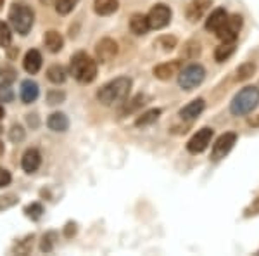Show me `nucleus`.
<instances>
[{"instance_id": "obj_1", "label": "nucleus", "mask_w": 259, "mask_h": 256, "mask_svg": "<svg viewBox=\"0 0 259 256\" xmlns=\"http://www.w3.org/2000/svg\"><path fill=\"white\" fill-rule=\"evenodd\" d=\"M130 90H132V80L128 77H119L109 83H106L97 92V99L104 106H111L114 102H124L130 95Z\"/></svg>"}, {"instance_id": "obj_2", "label": "nucleus", "mask_w": 259, "mask_h": 256, "mask_svg": "<svg viewBox=\"0 0 259 256\" xmlns=\"http://www.w3.org/2000/svg\"><path fill=\"white\" fill-rule=\"evenodd\" d=\"M259 106V89L254 85H247L235 94L230 102V113L233 116H247Z\"/></svg>"}, {"instance_id": "obj_3", "label": "nucleus", "mask_w": 259, "mask_h": 256, "mask_svg": "<svg viewBox=\"0 0 259 256\" xmlns=\"http://www.w3.org/2000/svg\"><path fill=\"white\" fill-rule=\"evenodd\" d=\"M69 71L80 83H90L97 77V62L85 52H78L71 57Z\"/></svg>"}, {"instance_id": "obj_4", "label": "nucleus", "mask_w": 259, "mask_h": 256, "mask_svg": "<svg viewBox=\"0 0 259 256\" xmlns=\"http://www.w3.org/2000/svg\"><path fill=\"white\" fill-rule=\"evenodd\" d=\"M9 19L11 24L19 35H28V31L31 30L33 21H35V14L26 4H12L9 11Z\"/></svg>"}, {"instance_id": "obj_5", "label": "nucleus", "mask_w": 259, "mask_h": 256, "mask_svg": "<svg viewBox=\"0 0 259 256\" xmlns=\"http://www.w3.org/2000/svg\"><path fill=\"white\" fill-rule=\"evenodd\" d=\"M206 78V69L200 64H190L187 68H182L178 73V85L180 89L190 92L194 89H197L200 83Z\"/></svg>"}, {"instance_id": "obj_6", "label": "nucleus", "mask_w": 259, "mask_h": 256, "mask_svg": "<svg viewBox=\"0 0 259 256\" xmlns=\"http://www.w3.org/2000/svg\"><path fill=\"white\" fill-rule=\"evenodd\" d=\"M242 26H244V18L240 14H232V16L228 14L223 26L216 31V36L221 42H237L239 33L242 31Z\"/></svg>"}, {"instance_id": "obj_7", "label": "nucleus", "mask_w": 259, "mask_h": 256, "mask_svg": "<svg viewBox=\"0 0 259 256\" xmlns=\"http://www.w3.org/2000/svg\"><path fill=\"white\" fill-rule=\"evenodd\" d=\"M171 16H173V12H171V9L166 4H156L147 14L150 30H162V28H166L171 23Z\"/></svg>"}, {"instance_id": "obj_8", "label": "nucleus", "mask_w": 259, "mask_h": 256, "mask_svg": "<svg viewBox=\"0 0 259 256\" xmlns=\"http://www.w3.org/2000/svg\"><path fill=\"white\" fill-rule=\"evenodd\" d=\"M237 138L239 137L233 132H227L216 138V142L212 144V151H211L212 161H220V159H223L225 156H228L230 151L233 149V145L237 144Z\"/></svg>"}, {"instance_id": "obj_9", "label": "nucleus", "mask_w": 259, "mask_h": 256, "mask_svg": "<svg viewBox=\"0 0 259 256\" xmlns=\"http://www.w3.org/2000/svg\"><path fill=\"white\" fill-rule=\"evenodd\" d=\"M212 135H214V130L209 128V127H204L200 128L197 133H194V137L187 142V151L192 154H199V153H204L207 148H209L211 140H212Z\"/></svg>"}, {"instance_id": "obj_10", "label": "nucleus", "mask_w": 259, "mask_h": 256, "mask_svg": "<svg viewBox=\"0 0 259 256\" xmlns=\"http://www.w3.org/2000/svg\"><path fill=\"white\" fill-rule=\"evenodd\" d=\"M95 54H97V59L100 62H109L118 54V44L111 39H102L95 47Z\"/></svg>"}, {"instance_id": "obj_11", "label": "nucleus", "mask_w": 259, "mask_h": 256, "mask_svg": "<svg viewBox=\"0 0 259 256\" xmlns=\"http://www.w3.org/2000/svg\"><path fill=\"white\" fill-rule=\"evenodd\" d=\"M180 69H182V61H169V62H162V64L156 66L152 73L157 80L166 82V80H171L173 77H177L180 73Z\"/></svg>"}, {"instance_id": "obj_12", "label": "nucleus", "mask_w": 259, "mask_h": 256, "mask_svg": "<svg viewBox=\"0 0 259 256\" xmlns=\"http://www.w3.org/2000/svg\"><path fill=\"white\" fill-rule=\"evenodd\" d=\"M204 109H206V102H204V99H195V100H192V102L187 104L185 107L180 109L178 116L183 121H192V120L199 118V116L202 115Z\"/></svg>"}, {"instance_id": "obj_13", "label": "nucleus", "mask_w": 259, "mask_h": 256, "mask_svg": "<svg viewBox=\"0 0 259 256\" xmlns=\"http://www.w3.org/2000/svg\"><path fill=\"white\" fill-rule=\"evenodd\" d=\"M211 7V0H192L187 7V18L189 21H199Z\"/></svg>"}, {"instance_id": "obj_14", "label": "nucleus", "mask_w": 259, "mask_h": 256, "mask_svg": "<svg viewBox=\"0 0 259 256\" xmlns=\"http://www.w3.org/2000/svg\"><path fill=\"white\" fill-rule=\"evenodd\" d=\"M227 18H228V12L225 11L223 7H218V9H214L209 16H207V19H206V30L216 33L221 26H223V23L227 21Z\"/></svg>"}, {"instance_id": "obj_15", "label": "nucleus", "mask_w": 259, "mask_h": 256, "mask_svg": "<svg viewBox=\"0 0 259 256\" xmlns=\"http://www.w3.org/2000/svg\"><path fill=\"white\" fill-rule=\"evenodd\" d=\"M40 163H41V156L40 153L36 149H28L26 153H24L23 156V170L26 171V173H33V171H36L40 168Z\"/></svg>"}, {"instance_id": "obj_16", "label": "nucleus", "mask_w": 259, "mask_h": 256, "mask_svg": "<svg viewBox=\"0 0 259 256\" xmlns=\"http://www.w3.org/2000/svg\"><path fill=\"white\" fill-rule=\"evenodd\" d=\"M38 85H36L35 82H31V80H24L23 83H21V100H23L24 104H31L35 102L36 97H38Z\"/></svg>"}, {"instance_id": "obj_17", "label": "nucleus", "mask_w": 259, "mask_h": 256, "mask_svg": "<svg viewBox=\"0 0 259 256\" xmlns=\"http://www.w3.org/2000/svg\"><path fill=\"white\" fill-rule=\"evenodd\" d=\"M23 64H24V69H26L30 75L38 73L41 68V56H40L38 50H30V52L24 56Z\"/></svg>"}, {"instance_id": "obj_18", "label": "nucleus", "mask_w": 259, "mask_h": 256, "mask_svg": "<svg viewBox=\"0 0 259 256\" xmlns=\"http://www.w3.org/2000/svg\"><path fill=\"white\" fill-rule=\"evenodd\" d=\"M130 30L135 33V35H145V33L150 30L147 16H144V14H133L132 19H130Z\"/></svg>"}, {"instance_id": "obj_19", "label": "nucleus", "mask_w": 259, "mask_h": 256, "mask_svg": "<svg viewBox=\"0 0 259 256\" xmlns=\"http://www.w3.org/2000/svg\"><path fill=\"white\" fill-rule=\"evenodd\" d=\"M44 42H45V47H47L50 52H54V54L59 52V50L64 47V39L61 36V33H57L54 30L45 33Z\"/></svg>"}, {"instance_id": "obj_20", "label": "nucleus", "mask_w": 259, "mask_h": 256, "mask_svg": "<svg viewBox=\"0 0 259 256\" xmlns=\"http://www.w3.org/2000/svg\"><path fill=\"white\" fill-rule=\"evenodd\" d=\"M119 2L118 0H95L94 9L99 16H111L118 11Z\"/></svg>"}, {"instance_id": "obj_21", "label": "nucleus", "mask_w": 259, "mask_h": 256, "mask_svg": "<svg viewBox=\"0 0 259 256\" xmlns=\"http://www.w3.org/2000/svg\"><path fill=\"white\" fill-rule=\"evenodd\" d=\"M47 125L54 132H66L69 127V120L66 118V115H62V113H54V115L49 116Z\"/></svg>"}, {"instance_id": "obj_22", "label": "nucleus", "mask_w": 259, "mask_h": 256, "mask_svg": "<svg viewBox=\"0 0 259 256\" xmlns=\"http://www.w3.org/2000/svg\"><path fill=\"white\" fill-rule=\"evenodd\" d=\"M235 52V42H221V45L214 50V59L216 62H225Z\"/></svg>"}, {"instance_id": "obj_23", "label": "nucleus", "mask_w": 259, "mask_h": 256, "mask_svg": "<svg viewBox=\"0 0 259 256\" xmlns=\"http://www.w3.org/2000/svg\"><path fill=\"white\" fill-rule=\"evenodd\" d=\"M254 73H256V64H254L252 61L242 62L235 71V80L237 82H245V80H249Z\"/></svg>"}, {"instance_id": "obj_24", "label": "nucleus", "mask_w": 259, "mask_h": 256, "mask_svg": "<svg viewBox=\"0 0 259 256\" xmlns=\"http://www.w3.org/2000/svg\"><path fill=\"white\" fill-rule=\"evenodd\" d=\"M161 109H149V111H145L144 115L139 116L135 121L137 127H149V125H152L154 121H157V118L161 116Z\"/></svg>"}, {"instance_id": "obj_25", "label": "nucleus", "mask_w": 259, "mask_h": 256, "mask_svg": "<svg viewBox=\"0 0 259 256\" xmlns=\"http://www.w3.org/2000/svg\"><path fill=\"white\" fill-rule=\"evenodd\" d=\"M66 69L59 64H54L47 69V77L52 83H64L66 82Z\"/></svg>"}, {"instance_id": "obj_26", "label": "nucleus", "mask_w": 259, "mask_h": 256, "mask_svg": "<svg viewBox=\"0 0 259 256\" xmlns=\"http://www.w3.org/2000/svg\"><path fill=\"white\" fill-rule=\"evenodd\" d=\"M80 2V0H56V11L59 12V14H69L71 11L76 7V4Z\"/></svg>"}, {"instance_id": "obj_27", "label": "nucleus", "mask_w": 259, "mask_h": 256, "mask_svg": "<svg viewBox=\"0 0 259 256\" xmlns=\"http://www.w3.org/2000/svg\"><path fill=\"white\" fill-rule=\"evenodd\" d=\"M11 42H12L11 28L7 26V23L0 21V47H9Z\"/></svg>"}, {"instance_id": "obj_28", "label": "nucleus", "mask_w": 259, "mask_h": 256, "mask_svg": "<svg viewBox=\"0 0 259 256\" xmlns=\"http://www.w3.org/2000/svg\"><path fill=\"white\" fill-rule=\"evenodd\" d=\"M145 100H147V97L145 95H137V97H133L132 100H128L130 104H126L124 106V109H123V113H132V111H135V109H139V107H142L145 104Z\"/></svg>"}, {"instance_id": "obj_29", "label": "nucleus", "mask_w": 259, "mask_h": 256, "mask_svg": "<svg viewBox=\"0 0 259 256\" xmlns=\"http://www.w3.org/2000/svg\"><path fill=\"white\" fill-rule=\"evenodd\" d=\"M14 99V92H12L9 82H4L0 85V102H11Z\"/></svg>"}, {"instance_id": "obj_30", "label": "nucleus", "mask_w": 259, "mask_h": 256, "mask_svg": "<svg viewBox=\"0 0 259 256\" xmlns=\"http://www.w3.org/2000/svg\"><path fill=\"white\" fill-rule=\"evenodd\" d=\"M24 213H26V216L31 218V220H38L41 216V213H44V208H41V204H38V203H33L30 206H26Z\"/></svg>"}, {"instance_id": "obj_31", "label": "nucleus", "mask_w": 259, "mask_h": 256, "mask_svg": "<svg viewBox=\"0 0 259 256\" xmlns=\"http://www.w3.org/2000/svg\"><path fill=\"white\" fill-rule=\"evenodd\" d=\"M157 45H161L164 50H173L177 47V39H175V36H161Z\"/></svg>"}, {"instance_id": "obj_32", "label": "nucleus", "mask_w": 259, "mask_h": 256, "mask_svg": "<svg viewBox=\"0 0 259 256\" xmlns=\"http://www.w3.org/2000/svg\"><path fill=\"white\" fill-rule=\"evenodd\" d=\"M64 92H59V90H52L49 92L47 99H49V104H61L62 100H64Z\"/></svg>"}, {"instance_id": "obj_33", "label": "nucleus", "mask_w": 259, "mask_h": 256, "mask_svg": "<svg viewBox=\"0 0 259 256\" xmlns=\"http://www.w3.org/2000/svg\"><path fill=\"white\" fill-rule=\"evenodd\" d=\"M16 203H18V197H16V196H2V197H0V209L14 206Z\"/></svg>"}, {"instance_id": "obj_34", "label": "nucleus", "mask_w": 259, "mask_h": 256, "mask_svg": "<svg viewBox=\"0 0 259 256\" xmlns=\"http://www.w3.org/2000/svg\"><path fill=\"white\" fill-rule=\"evenodd\" d=\"M24 138V130L21 127H12L11 130V140L12 142H21Z\"/></svg>"}, {"instance_id": "obj_35", "label": "nucleus", "mask_w": 259, "mask_h": 256, "mask_svg": "<svg viewBox=\"0 0 259 256\" xmlns=\"http://www.w3.org/2000/svg\"><path fill=\"white\" fill-rule=\"evenodd\" d=\"M250 215H259V197H256V199L252 201V204L245 209V216H250Z\"/></svg>"}, {"instance_id": "obj_36", "label": "nucleus", "mask_w": 259, "mask_h": 256, "mask_svg": "<svg viewBox=\"0 0 259 256\" xmlns=\"http://www.w3.org/2000/svg\"><path fill=\"white\" fill-rule=\"evenodd\" d=\"M11 184V173L4 168H0V187H6Z\"/></svg>"}, {"instance_id": "obj_37", "label": "nucleus", "mask_w": 259, "mask_h": 256, "mask_svg": "<svg viewBox=\"0 0 259 256\" xmlns=\"http://www.w3.org/2000/svg\"><path fill=\"white\" fill-rule=\"evenodd\" d=\"M50 236H52V234H49V236L44 237V242H41V251H50V249H52V244H50Z\"/></svg>"}, {"instance_id": "obj_38", "label": "nucleus", "mask_w": 259, "mask_h": 256, "mask_svg": "<svg viewBox=\"0 0 259 256\" xmlns=\"http://www.w3.org/2000/svg\"><path fill=\"white\" fill-rule=\"evenodd\" d=\"M74 232H76V225H74V224H68V229H66V237L74 236Z\"/></svg>"}, {"instance_id": "obj_39", "label": "nucleus", "mask_w": 259, "mask_h": 256, "mask_svg": "<svg viewBox=\"0 0 259 256\" xmlns=\"http://www.w3.org/2000/svg\"><path fill=\"white\" fill-rule=\"evenodd\" d=\"M249 125H250V127L259 128V116H254V118H250V120H249Z\"/></svg>"}, {"instance_id": "obj_40", "label": "nucleus", "mask_w": 259, "mask_h": 256, "mask_svg": "<svg viewBox=\"0 0 259 256\" xmlns=\"http://www.w3.org/2000/svg\"><path fill=\"white\" fill-rule=\"evenodd\" d=\"M41 4H45V6H50V4H54L56 0H40Z\"/></svg>"}, {"instance_id": "obj_41", "label": "nucleus", "mask_w": 259, "mask_h": 256, "mask_svg": "<svg viewBox=\"0 0 259 256\" xmlns=\"http://www.w3.org/2000/svg\"><path fill=\"white\" fill-rule=\"evenodd\" d=\"M2 118H4V107L0 106V120H2Z\"/></svg>"}, {"instance_id": "obj_42", "label": "nucleus", "mask_w": 259, "mask_h": 256, "mask_svg": "<svg viewBox=\"0 0 259 256\" xmlns=\"http://www.w3.org/2000/svg\"><path fill=\"white\" fill-rule=\"evenodd\" d=\"M4 153V144H2V140H0V154Z\"/></svg>"}, {"instance_id": "obj_43", "label": "nucleus", "mask_w": 259, "mask_h": 256, "mask_svg": "<svg viewBox=\"0 0 259 256\" xmlns=\"http://www.w3.org/2000/svg\"><path fill=\"white\" fill-rule=\"evenodd\" d=\"M4 6V0H0V7H2Z\"/></svg>"}]
</instances>
